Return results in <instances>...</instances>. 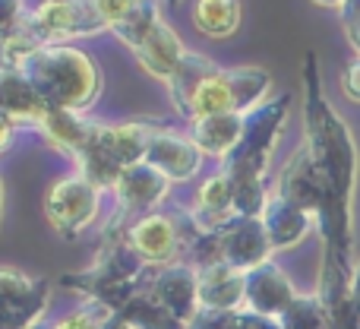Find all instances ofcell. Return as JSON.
<instances>
[{
	"label": "cell",
	"mask_w": 360,
	"mask_h": 329,
	"mask_svg": "<svg viewBox=\"0 0 360 329\" xmlns=\"http://www.w3.org/2000/svg\"><path fill=\"white\" fill-rule=\"evenodd\" d=\"M304 130L307 149L329 180V199L319 206L316 218L326 254L351 260V193L357 180V146L351 127L335 114L323 95L316 54H307L304 63Z\"/></svg>",
	"instance_id": "1"
},
{
	"label": "cell",
	"mask_w": 360,
	"mask_h": 329,
	"mask_svg": "<svg viewBox=\"0 0 360 329\" xmlns=\"http://www.w3.org/2000/svg\"><path fill=\"white\" fill-rule=\"evenodd\" d=\"M19 70L35 86V92L41 95L48 108L82 111L98 99V70L82 51L70 48V44L38 48Z\"/></svg>",
	"instance_id": "2"
},
{
	"label": "cell",
	"mask_w": 360,
	"mask_h": 329,
	"mask_svg": "<svg viewBox=\"0 0 360 329\" xmlns=\"http://www.w3.org/2000/svg\"><path fill=\"white\" fill-rule=\"evenodd\" d=\"M143 273H146V263L139 260V254L130 247V241H127V237L124 241L114 237V241L105 244V250L98 254V260H95L92 266L82 269V273L63 275L60 282L67 288H73V292L86 294L89 301L105 304L108 311L117 314L133 294L143 292V288H139Z\"/></svg>",
	"instance_id": "3"
},
{
	"label": "cell",
	"mask_w": 360,
	"mask_h": 329,
	"mask_svg": "<svg viewBox=\"0 0 360 329\" xmlns=\"http://www.w3.org/2000/svg\"><path fill=\"white\" fill-rule=\"evenodd\" d=\"M288 108H291V95H278V99H266L259 108L243 114V137L237 149L224 159V174L231 180L266 178L269 159H272L281 130L288 124Z\"/></svg>",
	"instance_id": "4"
},
{
	"label": "cell",
	"mask_w": 360,
	"mask_h": 329,
	"mask_svg": "<svg viewBox=\"0 0 360 329\" xmlns=\"http://www.w3.org/2000/svg\"><path fill=\"white\" fill-rule=\"evenodd\" d=\"M202 237L193 212H149L127 228V241L146 266H171Z\"/></svg>",
	"instance_id": "5"
},
{
	"label": "cell",
	"mask_w": 360,
	"mask_h": 329,
	"mask_svg": "<svg viewBox=\"0 0 360 329\" xmlns=\"http://www.w3.org/2000/svg\"><path fill=\"white\" fill-rule=\"evenodd\" d=\"M95 212H98V187L89 184L82 174L60 178L44 199V216H48L51 228L70 241L92 225Z\"/></svg>",
	"instance_id": "6"
},
{
	"label": "cell",
	"mask_w": 360,
	"mask_h": 329,
	"mask_svg": "<svg viewBox=\"0 0 360 329\" xmlns=\"http://www.w3.org/2000/svg\"><path fill=\"white\" fill-rule=\"evenodd\" d=\"M48 304V282L0 266V329H35Z\"/></svg>",
	"instance_id": "7"
},
{
	"label": "cell",
	"mask_w": 360,
	"mask_h": 329,
	"mask_svg": "<svg viewBox=\"0 0 360 329\" xmlns=\"http://www.w3.org/2000/svg\"><path fill=\"white\" fill-rule=\"evenodd\" d=\"M29 25L44 44H60L63 38L108 29L89 0H44L35 6V13H29Z\"/></svg>",
	"instance_id": "8"
},
{
	"label": "cell",
	"mask_w": 360,
	"mask_h": 329,
	"mask_svg": "<svg viewBox=\"0 0 360 329\" xmlns=\"http://www.w3.org/2000/svg\"><path fill=\"white\" fill-rule=\"evenodd\" d=\"M215 237H218V260L240 269V273H250V269L269 263V254H272V244H269V235L262 228V218L237 216L231 225L215 231Z\"/></svg>",
	"instance_id": "9"
},
{
	"label": "cell",
	"mask_w": 360,
	"mask_h": 329,
	"mask_svg": "<svg viewBox=\"0 0 360 329\" xmlns=\"http://www.w3.org/2000/svg\"><path fill=\"white\" fill-rule=\"evenodd\" d=\"M278 193L285 199H291L294 206L307 209L310 216H316L319 206L329 199V180H326L323 168L316 165V159L310 156L307 146H300V149L288 159V165L281 168Z\"/></svg>",
	"instance_id": "10"
},
{
	"label": "cell",
	"mask_w": 360,
	"mask_h": 329,
	"mask_svg": "<svg viewBox=\"0 0 360 329\" xmlns=\"http://www.w3.org/2000/svg\"><path fill=\"white\" fill-rule=\"evenodd\" d=\"M297 298L291 279L285 275V269L275 266L272 260L247 273V292H243V311L262 314V317L278 320L281 314L291 307V301Z\"/></svg>",
	"instance_id": "11"
},
{
	"label": "cell",
	"mask_w": 360,
	"mask_h": 329,
	"mask_svg": "<svg viewBox=\"0 0 360 329\" xmlns=\"http://www.w3.org/2000/svg\"><path fill=\"white\" fill-rule=\"evenodd\" d=\"M149 294L162 301L177 320L190 326V320L199 314V269L186 263H171L152 275Z\"/></svg>",
	"instance_id": "12"
},
{
	"label": "cell",
	"mask_w": 360,
	"mask_h": 329,
	"mask_svg": "<svg viewBox=\"0 0 360 329\" xmlns=\"http://www.w3.org/2000/svg\"><path fill=\"white\" fill-rule=\"evenodd\" d=\"M168 187H171V180L158 168H152L149 162H139L120 171L117 184H114V199L130 216H139V212L149 216L168 197Z\"/></svg>",
	"instance_id": "13"
},
{
	"label": "cell",
	"mask_w": 360,
	"mask_h": 329,
	"mask_svg": "<svg viewBox=\"0 0 360 329\" xmlns=\"http://www.w3.org/2000/svg\"><path fill=\"white\" fill-rule=\"evenodd\" d=\"M146 162L158 168L168 180H190L202 168V152L193 143V137L162 130V133H152V143L146 149Z\"/></svg>",
	"instance_id": "14"
},
{
	"label": "cell",
	"mask_w": 360,
	"mask_h": 329,
	"mask_svg": "<svg viewBox=\"0 0 360 329\" xmlns=\"http://www.w3.org/2000/svg\"><path fill=\"white\" fill-rule=\"evenodd\" d=\"M262 228L269 235L272 250H288L294 244H300L307 237V231L313 228V216L300 206H294L291 199H285L281 193H272L262 209Z\"/></svg>",
	"instance_id": "15"
},
{
	"label": "cell",
	"mask_w": 360,
	"mask_h": 329,
	"mask_svg": "<svg viewBox=\"0 0 360 329\" xmlns=\"http://www.w3.org/2000/svg\"><path fill=\"white\" fill-rule=\"evenodd\" d=\"M243 292H247V273L212 263L199 269V307L212 311H243Z\"/></svg>",
	"instance_id": "16"
},
{
	"label": "cell",
	"mask_w": 360,
	"mask_h": 329,
	"mask_svg": "<svg viewBox=\"0 0 360 329\" xmlns=\"http://www.w3.org/2000/svg\"><path fill=\"white\" fill-rule=\"evenodd\" d=\"M0 114H6L13 124H41L48 114L44 99L16 67H0Z\"/></svg>",
	"instance_id": "17"
},
{
	"label": "cell",
	"mask_w": 360,
	"mask_h": 329,
	"mask_svg": "<svg viewBox=\"0 0 360 329\" xmlns=\"http://www.w3.org/2000/svg\"><path fill=\"white\" fill-rule=\"evenodd\" d=\"M136 57H139V63H143V70H149L152 76L168 82L180 70V63H184L186 48L177 32L162 19V23L152 29V35L136 48Z\"/></svg>",
	"instance_id": "18"
},
{
	"label": "cell",
	"mask_w": 360,
	"mask_h": 329,
	"mask_svg": "<svg viewBox=\"0 0 360 329\" xmlns=\"http://www.w3.org/2000/svg\"><path fill=\"white\" fill-rule=\"evenodd\" d=\"M38 130L51 139L54 146H60L70 156H79L89 143L95 139L98 127L92 120H86L79 111H70V108H48V114L41 118Z\"/></svg>",
	"instance_id": "19"
},
{
	"label": "cell",
	"mask_w": 360,
	"mask_h": 329,
	"mask_svg": "<svg viewBox=\"0 0 360 329\" xmlns=\"http://www.w3.org/2000/svg\"><path fill=\"white\" fill-rule=\"evenodd\" d=\"M243 137V114H209L202 120H193V143L202 156L228 159Z\"/></svg>",
	"instance_id": "20"
},
{
	"label": "cell",
	"mask_w": 360,
	"mask_h": 329,
	"mask_svg": "<svg viewBox=\"0 0 360 329\" xmlns=\"http://www.w3.org/2000/svg\"><path fill=\"white\" fill-rule=\"evenodd\" d=\"M95 139L120 168H130V165L146 162L152 130L146 124H111V127H98Z\"/></svg>",
	"instance_id": "21"
},
{
	"label": "cell",
	"mask_w": 360,
	"mask_h": 329,
	"mask_svg": "<svg viewBox=\"0 0 360 329\" xmlns=\"http://www.w3.org/2000/svg\"><path fill=\"white\" fill-rule=\"evenodd\" d=\"M218 73V67L209 61L205 54H196V51H186L184 63L180 70L168 80V92H171V101H174L177 114L190 118L193 114V101H196V92Z\"/></svg>",
	"instance_id": "22"
},
{
	"label": "cell",
	"mask_w": 360,
	"mask_h": 329,
	"mask_svg": "<svg viewBox=\"0 0 360 329\" xmlns=\"http://www.w3.org/2000/svg\"><path fill=\"white\" fill-rule=\"evenodd\" d=\"M224 80L231 86V99H234L237 114H250L266 101L269 89H272V76L262 67H234L224 70Z\"/></svg>",
	"instance_id": "23"
},
{
	"label": "cell",
	"mask_w": 360,
	"mask_h": 329,
	"mask_svg": "<svg viewBox=\"0 0 360 329\" xmlns=\"http://www.w3.org/2000/svg\"><path fill=\"white\" fill-rule=\"evenodd\" d=\"M193 25L209 38H231L240 25V0H196Z\"/></svg>",
	"instance_id": "24"
},
{
	"label": "cell",
	"mask_w": 360,
	"mask_h": 329,
	"mask_svg": "<svg viewBox=\"0 0 360 329\" xmlns=\"http://www.w3.org/2000/svg\"><path fill=\"white\" fill-rule=\"evenodd\" d=\"M117 314L133 329H186L184 320H177L174 314H171L162 301L152 298L149 292H136Z\"/></svg>",
	"instance_id": "25"
},
{
	"label": "cell",
	"mask_w": 360,
	"mask_h": 329,
	"mask_svg": "<svg viewBox=\"0 0 360 329\" xmlns=\"http://www.w3.org/2000/svg\"><path fill=\"white\" fill-rule=\"evenodd\" d=\"M95 133H98V130H95ZM76 159H79V174L89 180V184L98 187V190H114L120 171H124V168H120L105 149H101L98 139H92V143H89Z\"/></svg>",
	"instance_id": "26"
},
{
	"label": "cell",
	"mask_w": 360,
	"mask_h": 329,
	"mask_svg": "<svg viewBox=\"0 0 360 329\" xmlns=\"http://www.w3.org/2000/svg\"><path fill=\"white\" fill-rule=\"evenodd\" d=\"M281 329H332L329 311L319 301V294H297L285 314L278 317Z\"/></svg>",
	"instance_id": "27"
},
{
	"label": "cell",
	"mask_w": 360,
	"mask_h": 329,
	"mask_svg": "<svg viewBox=\"0 0 360 329\" xmlns=\"http://www.w3.org/2000/svg\"><path fill=\"white\" fill-rule=\"evenodd\" d=\"M158 23H162L158 6L152 4V0H139V6L130 13V19H127V23H120L117 29H114V35H120V42L130 44V48L136 51L139 44L152 35V29H155Z\"/></svg>",
	"instance_id": "28"
},
{
	"label": "cell",
	"mask_w": 360,
	"mask_h": 329,
	"mask_svg": "<svg viewBox=\"0 0 360 329\" xmlns=\"http://www.w3.org/2000/svg\"><path fill=\"white\" fill-rule=\"evenodd\" d=\"M111 314L114 311H108L105 304H95V301H89L86 307H79V311L67 314L63 320H57L51 329H101Z\"/></svg>",
	"instance_id": "29"
},
{
	"label": "cell",
	"mask_w": 360,
	"mask_h": 329,
	"mask_svg": "<svg viewBox=\"0 0 360 329\" xmlns=\"http://www.w3.org/2000/svg\"><path fill=\"white\" fill-rule=\"evenodd\" d=\"M89 4H92V10L98 13L101 23L114 32L120 23H127V19H130V13L139 6V0H89Z\"/></svg>",
	"instance_id": "30"
},
{
	"label": "cell",
	"mask_w": 360,
	"mask_h": 329,
	"mask_svg": "<svg viewBox=\"0 0 360 329\" xmlns=\"http://www.w3.org/2000/svg\"><path fill=\"white\" fill-rule=\"evenodd\" d=\"M186 329H240V311H212V307H199V314L190 320Z\"/></svg>",
	"instance_id": "31"
},
{
	"label": "cell",
	"mask_w": 360,
	"mask_h": 329,
	"mask_svg": "<svg viewBox=\"0 0 360 329\" xmlns=\"http://www.w3.org/2000/svg\"><path fill=\"white\" fill-rule=\"evenodd\" d=\"M22 19V0H0V35L6 38Z\"/></svg>",
	"instance_id": "32"
},
{
	"label": "cell",
	"mask_w": 360,
	"mask_h": 329,
	"mask_svg": "<svg viewBox=\"0 0 360 329\" xmlns=\"http://www.w3.org/2000/svg\"><path fill=\"white\" fill-rule=\"evenodd\" d=\"M342 92L360 105V57H354V61L342 70Z\"/></svg>",
	"instance_id": "33"
},
{
	"label": "cell",
	"mask_w": 360,
	"mask_h": 329,
	"mask_svg": "<svg viewBox=\"0 0 360 329\" xmlns=\"http://www.w3.org/2000/svg\"><path fill=\"white\" fill-rule=\"evenodd\" d=\"M240 329H281V323L272 317H262V314L240 311Z\"/></svg>",
	"instance_id": "34"
},
{
	"label": "cell",
	"mask_w": 360,
	"mask_h": 329,
	"mask_svg": "<svg viewBox=\"0 0 360 329\" xmlns=\"http://www.w3.org/2000/svg\"><path fill=\"white\" fill-rule=\"evenodd\" d=\"M342 25H345V32H348V42H351V48H354V51H357V57H360V16L342 19Z\"/></svg>",
	"instance_id": "35"
},
{
	"label": "cell",
	"mask_w": 360,
	"mask_h": 329,
	"mask_svg": "<svg viewBox=\"0 0 360 329\" xmlns=\"http://www.w3.org/2000/svg\"><path fill=\"white\" fill-rule=\"evenodd\" d=\"M16 127H19V124H13L6 114H0V152H4L6 146L13 143V133H16Z\"/></svg>",
	"instance_id": "36"
},
{
	"label": "cell",
	"mask_w": 360,
	"mask_h": 329,
	"mask_svg": "<svg viewBox=\"0 0 360 329\" xmlns=\"http://www.w3.org/2000/svg\"><path fill=\"white\" fill-rule=\"evenodd\" d=\"M101 329H133V326L127 323V320L120 317V314H111V317L105 320V326H101Z\"/></svg>",
	"instance_id": "37"
},
{
	"label": "cell",
	"mask_w": 360,
	"mask_h": 329,
	"mask_svg": "<svg viewBox=\"0 0 360 329\" xmlns=\"http://www.w3.org/2000/svg\"><path fill=\"white\" fill-rule=\"evenodd\" d=\"M351 292H354V301L360 304V263H354V279H351Z\"/></svg>",
	"instance_id": "38"
},
{
	"label": "cell",
	"mask_w": 360,
	"mask_h": 329,
	"mask_svg": "<svg viewBox=\"0 0 360 329\" xmlns=\"http://www.w3.org/2000/svg\"><path fill=\"white\" fill-rule=\"evenodd\" d=\"M313 4H316V6H338V10H342L345 0H313Z\"/></svg>",
	"instance_id": "39"
},
{
	"label": "cell",
	"mask_w": 360,
	"mask_h": 329,
	"mask_svg": "<svg viewBox=\"0 0 360 329\" xmlns=\"http://www.w3.org/2000/svg\"><path fill=\"white\" fill-rule=\"evenodd\" d=\"M0 212H4V184H0Z\"/></svg>",
	"instance_id": "40"
},
{
	"label": "cell",
	"mask_w": 360,
	"mask_h": 329,
	"mask_svg": "<svg viewBox=\"0 0 360 329\" xmlns=\"http://www.w3.org/2000/svg\"><path fill=\"white\" fill-rule=\"evenodd\" d=\"M168 4H171V6H177V4H180V0H168Z\"/></svg>",
	"instance_id": "41"
}]
</instances>
